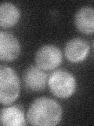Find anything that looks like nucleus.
<instances>
[{
    "label": "nucleus",
    "mask_w": 94,
    "mask_h": 126,
    "mask_svg": "<svg viewBox=\"0 0 94 126\" xmlns=\"http://www.w3.org/2000/svg\"><path fill=\"white\" fill-rule=\"evenodd\" d=\"M74 23L82 33L86 35L94 33V9L86 6L81 8L74 17Z\"/></svg>",
    "instance_id": "1a4fd4ad"
},
{
    "label": "nucleus",
    "mask_w": 94,
    "mask_h": 126,
    "mask_svg": "<svg viewBox=\"0 0 94 126\" xmlns=\"http://www.w3.org/2000/svg\"><path fill=\"white\" fill-rule=\"evenodd\" d=\"M21 53V45L13 34L1 31L0 32V58L11 62L17 59Z\"/></svg>",
    "instance_id": "39448f33"
},
{
    "label": "nucleus",
    "mask_w": 94,
    "mask_h": 126,
    "mask_svg": "<svg viewBox=\"0 0 94 126\" xmlns=\"http://www.w3.org/2000/svg\"><path fill=\"white\" fill-rule=\"evenodd\" d=\"M50 92L55 96L66 98L71 96L76 89V80L71 73L59 69L51 73L48 80Z\"/></svg>",
    "instance_id": "7ed1b4c3"
},
{
    "label": "nucleus",
    "mask_w": 94,
    "mask_h": 126,
    "mask_svg": "<svg viewBox=\"0 0 94 126\" xmlns=\"http://www.w3.org/2000/svg\"><path fill=\"white\" fill-rule=\"evenodd\" d=\"M62 62L61 50L54 45L42 47L35 54V62L42 70H52L60 65Z\"/></svg>",
    "instance_id": "20e7f679"
},
{
    "label": "nucleus",
    "mask_w": 94,
    "mask_h": 126,
    "mask_svg": "<svg viewBox=\"0 0 94 126\" xmlns=\"http://www.w3.org/2000/svg\"><path fill=\"white\" fill-rule=\"evenodd\" d=\"M62 109L60 104L52 98L41 97L35 99L27 110V119L30 125L54 126L60 123Z\"/></svg>",
    "instance_id": "f257e3e1"
},
{
    "label": "nucleus",
    "mask_w": 94,
    "mask_h": 126,
    "mask_svg": "<svg viewBox=\"0 0 94 126\" xmlns=\"http://www.w3.org/2000/svg\"><path fill=\"white\" fill-rule=\"evenodd\" d=\"M89 52V45L81 38H74L66 43L64 54L70 62H80L83 61Z\"/></svg>",
    "instance_id": "423d86ee"
},
{
    "label": "nucleus",
    "mask_w": 94,
    "mask_h": 126,
    "mask_svg": "<svg viewBox=\"0 0 94 126\" xmlns=\"http://www.w3.org/2000/svg\"><path fill=\"white\" fill-rule=\"evenodd\" d=\"M0 121L3 126L24 125L25 117L21 106L15 105L4 107L1 110Z\"/></svg>",
    "instance_id": "6e6552de"
},
{
    "label": "nucleus",
    "mask_w": 94,
    "mask_h": 126,
    "mask_svg": "<svg viewBox=\"0 0 94 126\" xmlns=\"http://www.w3.org/2000/svg\"><path fill=\"white\" fill-rule=\"evenodd\" d=\"M24 83L26 88L32 92H40L46 88L47 75L38 66L28 67L24 74Z\"/></svg>",
    "instance_id": "0eeeda50"
},
{
    "label": "nucleus",
    "mask_w": 94,
    "mask_h": 126,
    "mask_svg": "<svg viewBox=\"0 0 94 126\" xmlns=\"http://www.w3.org/2000/svg\"><path fill=\"white\" fill-rule=\"evenodd\" d=\"M21 17L19 9L11 2H2L0 6V25L2 28L14 26Z\"/></svg>",
    "instance_id": "9d476101"
},
{
    "label": "nucleus",
    "mask_w": 94,
    "mask_h": 126,
    "mask_svg": "<svg viewBox=\"0 0 94 126\" xmlns=\"http://www.w3.org/2000/svg\"><path fill=\"white\" fill-rule=\"evenodd\" d=\"M93 47H94V43H93Z\"/></svg>",
    "instance_id": "9b49d317"
},
{
    "label": "nucleus",
    "mask_w": 94,
    "mask_h": 126,
    "mask_svg": "<svg viewBox=\"0 0 94 126\" xmlns=\"http://www.w3.org/2000/svg\"><path fill=\"white\" fill-rule=\"evenodd\" d=\"M20 94V81L17 73L10 67H0V102L2 105H10Z\"/></svg>",
    "instance_id": "f03ea898"
}]
</instances>
